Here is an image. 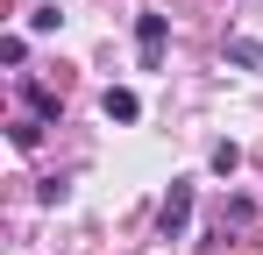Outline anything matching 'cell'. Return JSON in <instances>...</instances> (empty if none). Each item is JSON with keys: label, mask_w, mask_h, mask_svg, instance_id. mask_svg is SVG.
I'll use <instances>...</instances> for the list:
<instances>
[{"label": "cell", "mask_w": 263, "mask_h": 255, "mask_svg": "<svg viewBox=\"0 0 263 255\" xmlns=\"http://www.w3.org/2000/svg\"><path fill=\"white\" fill-rule=\"evenodd\" d=\"M185 227H192V177H171V192L157 206V234L164 241H185Z\"/></svg>", "instance_id": "cell-1"}, {"label": "cell", "mask_w": 263, "mask_h": 255, "mask_svg": "<svg viewBox=\"0 0 263 255\" xmlns=\"http://www.w3.org/2000/svg\"><path fill=\"white\" fill-rule=\"evenodd\" d=\"M164 36H171V22H164V14H135V50H142V64H149V71L164 64Z\"/></svg>", "instance_id": "cell-2"}, {"label": "cell", "mask_w": 263, "mask_h": 255, "mask_svg": "<svg viewBox=\"0 0 263 255\" xmlns=\"http://www.w3.org/2000/svg\"><path fill=\"white\" fill-rule=\"evenodd\" d=\"M100 107H107V121H135V114H142V99L121 92V85H107V99H100Z\"/></svg>", "instance_id": "cell-3"}, {"label": "cell", "mask_w": 263, "mask_h": 255, "mask_svg": "<svg viewBox=\"0 0 263 255\" xmlns=\"http://www.w3.org/2000/svg\"><path fill=\"white\" fill-rule=\"evenodd\" d=\"M22 99H29V114H36V121H57V92H50V85H22Z\"/></svg>", "instance_id": "cell-4"}, {"label": "cell", "mask_w": 263, "mask_h": 255, "mask_svg": "<svg viewBox=\"0 0 263 255\" xmlns=\"http://www.w3.org/2000/svg\"><path fill=\"white\" fill-rule=\"evenodd\" d=\"M228 64H242V71H263V42H256V36H235V42H228Z\"/></svg>", "instance_id": "cell-5"}, {"label": "cell", "mask_w": 263, "mask_h": 255, "mask_svg": "<svg viewBox=\"0 0 263 255\" xmlns=\"http://www.w3.org/2000/svg\"><path fill=\"white\" fill-rule=\"evenodd\" d=\"M22 57H29V36H0V64H14V71H22Z\"/></svg>", "instance_id": "cell-6"}, {"label": "cell", "mask_w": 263, "mask_h": 255, "mask_svg": "<svg viewBox=\"0 0 263 255\" xmlns=\"http://www.w3.org/2000/svg\"><path fill=\"white\" fill-rule=\"evenodd\" d=\"M249 220H256V206H249V199H228V213H220V227H249Z\"/></svg>", "instance_id": "cell-7"}, {"label": "cell", "mask_w": 263, "mask_h": 255, "mask_svg": "<svg viewBox=\"0 0 263 255\" xmlns=\"http://www.w3.org/2000/svg\"><path fill=\"white\" fill-rule=\"evenodd\" d=\"M235 163H242V149H235V142H214V170L220 177H235Z\"/></svg>", "instance_id": "cell-8"}]
</instances>
